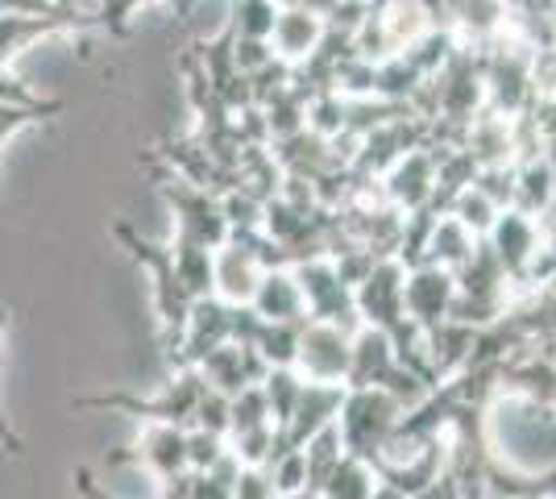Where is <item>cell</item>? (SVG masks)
I'll return each instance as SVG.
<instances>
[{
	"mask_svg": "<svg viewBox=\"0 0 556 499\" xmlns=\"http://www.w3.org/2000/svg\"><path fill=\"white\" fill-rule=\"evenodd\" d=\"M4 333H9V304H0V354H4ZM0 450L9 453V458H25L22 433H17V428L9 425L4 408H0Z\"/></svg>",
	"mask_w": 556,
	"mask_h": 499,
	"instance_id": "7",
	"label": "cell"
},
{
	"mask_svg": "<svg viewBox=\"0 0 556 499\" xmlns=\"http://www.w3.org/2000/svg\"><path fill=\"white\" fill-rule=\"evenodd\" d=\"M125 458L141 462L150 475L170 478L187 471V428L184 425H141V437L134 446H125Z\"/></svg>",
	"mask_w": 556,
	"mask_h": 499,
	"instance_id": "4",
	"label": "cell"
},
{
	"mask_svg": "<svg viewBox=\"0 0 556 499\" xmlns=\"http://www.w3.org/2000/svg\"><path fill=\"white\" fill-rule=\"evenodd\" d=\"M250 309H254V316H262V321H295L303 312L300 279H291V275L266 266L254 287V296H250Z\"/></svg>",
	"mask_w": 556,
	"mask_h": 499,
	"instance_id": "5",
	"label": "cell"
},
{
	"mask_svg": "<svg viewBox=\"0 0 556 499\" xmlns=\"http://www.w3.org/2000/svg\"><path fill=\"white\" fill-rule=\"evenodd\" d=\"M71 483H75L79 499H113L104 491V483H100V475H96L92 466H75V471H71Z\"/></svg>",
	"mask_w": 556,
	"mask_h": 499,
	"instance_id": "8",
	"label": "cell"
},
{
	"mask_svg": "<svg viewBox=\"0 0 556 499\" xmlns=\"http://www.w3.org/2000/svg\"><path fill=\"white\" fill-rule=\"evenodd\" d=\"M63 109V100H47V104H0V146L9 142L17 129L34 125V121H47Z\"/></svg>",
	"mask_w": 556,
	"mask_h": 499,
	"instance_id": "6",
	"label": "cell"
},
{
	"mask_svg": "<svg viewBox=\"0 0 556 499\" xmlns=\"http://www.w3.org/2000/svg\"><path fill=\"white\" fill-rule=\"evenodd\" d=\"M353 4H362V0H353Z\"/></svg>",
	"mask_w": 556,
	"mask_h": 499,
	"instance_id": "9",
	"label": "cell"
},
{
	"mask_svg": "<svg viewBox=\"0 0 556 499\" xmlns=\"http://www.w3.org/2000/svg\"><path fill=\"white\" fill-rule=\"evenodd\" d=\"M204 375L195 366H184L175 371V379L166 383L163 391L154 396H134V391H100V396H75L71 408L75 412H121L129 421H141V425H191V412L204 396Z\"/></svg>",
	"mask_w": 556,
	"mask_h": 499,
	"instance_id": "1",
	"label": "cell"
},
{
	"mask_svg": "<svg viewBox=\"0 0 556 499\" xmlns=\"http://www.w3.org/2000/svg\"><path fill=\"white\" fill-rule=\"evenodd\" d=\"M328 34V17L307 9V4H287L275 13V25H270V47H275L278 59L287 63H300V59H312Z\"/></svg>",
	"mask_w": 556,
	"mask_h": 499,
	"instance_id": "3",
	"label": "cell"
},
{
	"mask_svg": "<svg viewBox=\"0 0 556 499\" xmlns=\"http://www.w3.org/2000/svg\"><path fill=\"white\" fill-rule=\"evenodd\" d=\"M116 241L134 254L141 271L150 275V291H154V312H159V341H163V354H170V346L179 341V333H184V321H187V309H191V291L184 287V279L175 275V262H170V250L163 246H154V241L138 238L125 221H116L113 225Z\"/></svg>",
	"mask_w": 556,
	"mask_h": 499,
	"instance_id": "2",
	"label": "cell"
}]
</instances>
